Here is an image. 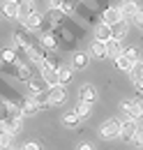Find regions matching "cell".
I'll use <instances>...</instances> for the list:
<instances>
[{
	"instance_id": "obj_13",
	"label": "cell",
	"mask_w": 143,
	"mask_h": 150,
	"mask_svg": "<svg viewBox=\"0 0 143 150\" xmlns=\"http://www.w3.org/2000/svg\"><path fill=\"white\" fill-rule=\"evenodd\" d=\"M2 14L7 19H18V2L16 0H5L2 2Z\"/></svg>"
},
{
	"instance_id": "obj_21",
	"label": "cell",
	"mask_w": 143,
	"mask_h": 150,
	"mask_svg": "<svg viewBox=\"0 0 143 150\" xmlns=\"http://www.w3.org/2000/svg\"><path fill=\"white\" fill-rule=\"evenodd\" d=\"M0 58H2V62H7V65H18V53L12 51V49H5V51L0 53Z\"/></svg>"
},
{
	"instance_id": "obj_18",
	"label": "cell",
	"mask_w": 143,
	"mask_h": 150,
	"mask_svg": "<svg viewBox=\"0 0 143 150\" xmlns=\"http://www.w3.org/2000/svg\"><path fill=\"white\" fill-rule=\"evenodd\" d=\"M58 79H60V86H67L72 81V65H60L58 67Z\"/></svg>"
},
{
	"instance_id": "obj_26",
	"label": "cell",
	"mask_w": 143,
	"mask_h": 150,
	"mask_svg": "<svg viewBox=\"0 0 143 150\" xmlns=\"http://www.w3.org/2000/svg\"><path fill=\"white\" fill-rule=\"evenodd\" d=\"M28 88H30V93H33V97H37V95H46L44 93V83H39V81H28Z\"/></svg>"
},
{
	"instance_id": "obj_10",
	"label": "cell",
	"mask_w": 143,
	"mask_h": 150,
	"mask_svg": "<svg viewBox=\"0 0 143 150\" xmlns=\"http://www.w3.org/2000/svg\"><path fill=\"white\" fill-rule=\"evenodd\" d=\"M120 19H122V14H120L118 7H106V9L102 12V21H104L106 25H113V23H118Z\"/></svg>"
},
{
	"instance_id": "obj_29",
	"label": "cell",
	"mask_w": 143,
	"mask_h": 150,
	"mask_svg": "<svg viewBox=\"0 0 143 150\" xmlns=\"http://www.w3.org/2000/svg\"><path fill=\"white\" fill-rule=\"evenodd\" d=\"M74 9H76V2L74 0H62V5H60V12L62 14H74Z\"/></svg>"
},
{
	"instance_id": "obj_31",
	"label": "cell",
	"mask_w": 143,
	"mask_h": 150,
	"mask_svg": "<svg viewBox=\"0 0 143 150\" xmlns=\"http://www.w3.org/2000/svg\"><path fill=\"white\" fill-rule=\"evenodd\" d=\"M21 150H42V146H39L37 141H28V143H25Z\"/></svg>"
},
{
	"instance_id": "obj_30",
	"label": "cell",
	"mask_w": 143,
	"mask_h": 150,
	"mask_svg": "<svg viewBox=\"0 0 143 150\" xmlns=\"http://www.w3.org/2000/svg\"><path fill=\"white\" fill-rule=\"evenodd\" d=\"M132 23H134L139 30H143V9H141V7H139V12L132 16Z\"/></svg>"
},
{
	"instance_id": "obj_6",
	"label": "cell",
	"mask_w": 143,
	"mask_h": 150,
	"mask_svg": "<svg viewBox=\"0 0 143 150\" xmlns=\"http://www.w3.org/2000/svg\"><path fill=\"white\" fill-rule=\"evenodd\" d=\"M79 99L95 104V102H97V88H95L92 83H83V86L79 88Z\"/></svg>"
},
{
	"instance_id": "obj_12",
	"label": "cell",
	"mask_w": 143,
	"mask_h": 150,
	"mask_svg": "<svg viewBox=\"0 0 143 150\" xmlns=\"http://www.w3.org/2000/svg\"><path fill=\"white\" fill-rule=\"evenodd\" d=\"M95 39H99V42H104V44H106L108 39H111V25H106L104 21H102V23H97V25H95Z\"/></svg>"
},
{
	"instance_id": "obj_9",
	"label": "cell",
	"mask_w": 143,
	"mask_h": 150,
	"mask_svg": "<svg viewBox=\"0 0 143 150\" xmlns=\"http://www.w3.org/2000/svg\"><path fill=\"white\" fill-rule=\"evenodd\" d=\"M122 51H125L122 39H113V37H111L106 42V53H108V58H113V60H115L118 56H122Z\"/></svg>"
},
{
	"instance_id": "obj_17",
	"label": "cell",
	"mask_w": 143,
	"mask_h": 150,
	"mask_svg": "<svg viewBox=\"0 0 143 150\" xmlns=\"http://www.w3.org/2000/svg\"><path fill=\"white\" fill-rule=\"evenodd\" d=\"M88 62H90V56H88V53H81V51L74 53V58H72V65H74L76 69H86Z\"/></svg>"
},
{
	"instance_id": "obj_27",
	"label": "cell",
	"mask_w": 143,
	"mask_h": 150,
	"mask_svg": "<svg viewBox=\"0 0 143 150\" xmlns=\"http://www.w3.org/2000/svg\"><path fill=\"white\" fill-rule=\"evenodd\" d=\"M122 53H125L127 58H129V60H132V62H136V60H141V49H139V46H129V49H125V51H122Z\"/></svg>"
},
{
	"instance_id": "obj_8",
	"label": "cell",
	"mask_w": 143,
	"mask_h": 150,
	"mask_svg": "<svg viewBox=\"0 0 143 150\" xmlns=\"http://www.w3.org/2000/svg\"><path fill=\"white\" fill-rule=\"evenodd\" d=\"M88 56H92L95 60H104V58H108L106 44H104V42H99V39H95V42L90 44V49H88Z\"/></svg>"
},
{
	"instance_id": "obj_23",
	"label": "cell",
	"mask_w": 143,
	"mask_h": 150,
	"mask_svg": "<svg viewBox=\"0 0 143 150\" xmlns=\"http://www.w3.org/2000/svg\"><path fill=\"white\" fill-rule=\"evenodd\" d=\"M42 46H44V49H55V46H58V39H55L53 33L42 35Z\"/></svg>"
},
{
	"instance_id": "obj_34",
	"label": "cell",
	"mask_w": 143,
	"mask_h": 150,
	"mask_svg": "<svg viewBox=\"0 0 143 150\" xmlns=\"http://www.w3.org/2000/svg\"><path fill=\"white\" fill-rule=\"evenodd\" d=\"M79 150H95V146H92V143H81Z\"/></svg>"
},
{
	"instance_id": "obj_4",
	"label": "cell",
	"mask_w": 143,
	"mask_h": 150,
	"mask_svg": "<svg viewBox=\"0 0 143 150\" xmlns=\"http://www.w3.org/2000/svg\"><path fill=\"white\" fill-rule=\"evenodd\" d=\"M42 23H44V19H42V14H39V12H35V9L28 14V19H25V21H21V25H23L25 30H30V33L39 30V28H42Z\"/></svg>"
},
{
	"instance_id": "obj_22",
	"label": "cell",
	"mask_w": 143,
	"mask_h": 150,
	"mask_svg": "<svg viewBox=\"0 0 143 150\" xmlns=\"http://www.w3.org/2000/svg\"><path fill=\"white\" fill-rule=\"evenodd\" d=\"M16 74H18L21 81H25V83H28V81H30V76H33V72H30V67H28V65H21V62H18V65H16Z\"/></svg>"
},
{
	"instance_id": "obj_5",
	"label": "cell",
	"mask_w": 143,
	"mask_h": 150,
	"mask_svg": "<svg viewBox=\"0 0 143 150\" xmlns=\"http://www.w3.org/2000/svg\"><path fill=\"white\" fill-rule=\"evenodd\" d=\"M139 129V120H132V118H125L122 122H120V139H125L129 141L132 136H134V132Z\"/></svg>"
},
{
	"instance_id": "obj_33",
	"label": "cell",
	"mask_w": 143,
	"mask_h": 150,
	"mask_svg": "<svg viewBox=\"0 0 143 150\" xmlns=\"http://www.w3.org/2000/svg\"><path fill=\"white\" fill-rule=\"evenodd\" d=\"M134 83V88L139 90V93H143V79H136V81H132Z\"/></svg>"
},
{
	"instance_id": "obj_7",
	"label": "cell",
	"mask_w": 143,
	"mask_h": 150,
	"mask_svg": "<svg viewBox=\"0 0 143 150\" xmlns=\"http://www.w3.org/2000/svg\"><path fill=\"white\" fill-rule=\"evenodd\" d=\"M127 33H129V21L127 19H120L118 23L111 25V37L113 39H125Z\"/></svg>"
},
{
	"instance_id": "obj_14",
	"label": "cell",
	"mask_w": 143,
	"mask_h": 150,
	"mask_svg": "<svg viewBox=\"0 0 143 150\" xmlns=\"http://www.w3.org/2000/svg\"><path fill=\"white\" fill-rule=\"evenodd\" d=\"M74 113H76L81 120H86V118H90V115H92V104H90V102H81V99H79V104L74 106Z\"/></svg>"
},
{
	"instance_id": "obj_20",
	"label": "cell",
	"mask_w": 143,
	"mask_h": 150,
	"mask_svg": "<svg viewBox=\"0 0 143 150\" xmlns=\"http://www.w3.org/2000/svg\"><path fill=\"white\" fill-rule=\"evenodd\" d=\"M132 65H134V62H132V60H129V58H127L125 53L115 58V67H118L120 72H127V74H129V72H132Z\"/></svg>"
},
{
	"instance_id": "obj_25",
	"label": "cell",
	"mask_w": 143,
	"mask_h": 150,
	"mask_svg": "<svg viewBox=\"0 0 143 150\" xmlns=\"http://www.w3.org/2000/svg\"><path fill=\"white\" fill-rule=\"evenodd\" d=\"M5 111L9 113V118H23V113H21V106H16L14 102H5Z\"/></svg>"
},
{
	"instance_id": "obj_24",
	"label": "cell",
	"mask_w": 143,
	"mask_h": 150,
	"mask_svg": "<svg viewBox=\"0 0 143 150\" xmlns=\"http://www.w3.org/2000/svg\"><path fill=\"white\" fill-rule=\"evenodd\" d=\"M129 76H132V81L143 79V60H136V62L132 65V72H129Z\"/></svg>"
},
{
	"instance_id": "obj_32",
	"label": "cell",
	"mask_w": 143,
	"mask_h": 150,
	"mask_svg": "<svg viewBox=\"0 0 143 150\" xmlns=\"http://www.w3.org/2000/svg\"><path fill=\"white\" fill-rule=\"evenodd\" d=\"M46 5H49V9H60L62 0H46Z\"/></svg>"
},
{
	"instance_id": "obj_11",
	"label": "cell",
	"mask_w": 143,
	"mask_h": 150,
	"mask_svg": "<svg viewBox=\"0 0 143 150\" xmlns=\"http://www.w3.org/2000/svg\"><path fill=\"white\" fill-rule=\"evenodd\" d=\"M118 9H120L122 19H132V16L139 12V2H136V0H125V2H122Z\"/></svg>"
},
{
	"instance_id": "obj_15",
	"label": "cell",
	"mask_w": 143,
	"mask_h": 150,
	"mask_svg": "<svg viewBox=\"0 0 143 150\" xmlns=\"http://www.w3.org/2000/svg\"><path fill=\"white\" fill-rule=\"evenodd\" d=\"M79 125H81V118H79L74 111H67L65 115H62V127H67V129H76Z\"/></svg>"
},
{
	"instance_id": "obj_28",
	"label": "cell",
	"mask_w": 143,
	"mask_h": 150,
	"mask_svg": "<svg viewBox=\"0 0 143 150\" xmlns=\"http://www.w3.org/2000/svg\"><path fill=\"white\" fill-rule=\"evenodd\" d=\"M129 143L136 146V148H141V146H143V127H139V129L134 132V136L129 139Z\"/></svg>"
},
{
	"instance_id": "obj_3",
	"label": "cell",
	"mask_w": 143,
	"mask_h": 150,
	"mask_svg": "<svg viewBox=\"0 0 143 150\" xmlns=\"http://www.w3.org/2000/svg\"><path fill=\"white\" fill-rule=\"evenodd\" d=\"M46 97H49V104L51 106H58V104H62L65 99H67V90H65V86H51L49 88V93H46Z\"/></svg>"
},
{
	"instance_id": "obj_2",
	"label": "cell",
	"mask_w": 143,
	"mask_h": 150,
	"mask_svg": "<svg viewBox=\"0 0 143 150\" xmlns=\"http://www.w3.org/2000/svg\"><path fill=\"white\" fill-rule=\"evenodd\" d=\"M99 136L104 141H113V139H120V120L118 118H108L99 125Z\"/></svg>"
},
{
	"instance_id": "obj_19",
	"label": "cell",
	"mask_w": 143,
	"mask_h": 150,
	"mask_svg": "<svg viewBox=\"0 0 143 150\" xmlns=\"http://www.w3.org/2000/svg\"><path fill=\"white\" fill-rule=\"evenodd\" d=\"M12 146H14V134L0 132V150H12Z\"/></svg>"
},
{
	"instance_id": "obj_1",
	"label": "cell",
	"mask_w": 143,
	"mask_h": 150,
	"mask_svg": "<svg viewBox=\"0 0 143 150\" xmlns=\"http://www.w3.org/2000/svg\"><path fill=\"white\" fill-rule=\"evenodd\" d=\"M120 111L132 120H141L143 118V99L134 97V99H122L120 102Z\"/></svg>"
},
{
	"instance_id": "obj_16",
	"label": "cell",
	"mask_w": 143,
	"mask_h": 150,
	"mask_svg": "<svg viewBox=\"0 0 143 150\" xmlns=\"http://www.w3.org/2000/svg\"><path fill=\"white\" fill-rule=\"evenodd\" d=\"M21 113H23V115H37V113H39V104H37L35 97H30V99H25V102H23Z\"/></svg>"
}]
</instances>
